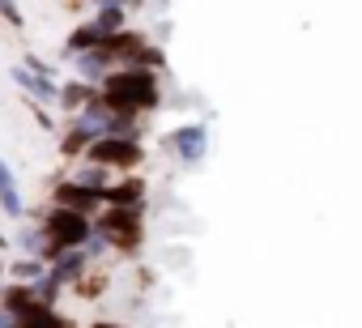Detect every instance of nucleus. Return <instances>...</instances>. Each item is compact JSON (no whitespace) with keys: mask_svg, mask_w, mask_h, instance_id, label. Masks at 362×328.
<instances>
[{"mask_svg":"<svg viewBox=\"0 0 362 328\" xmlns=\"http://www.w3.org/2000/svg\"><path fill=\"white\" fill-rule=\"evenodd\" d=\"M98 94L119 107V111H136V115H149L158 119L166 111V86H162V73H149V69H115L103 77Z\"/></svg>","mask_w":362,"mask_h":328,"instance_id":"f257e3e1","label":"nucleus"},{"mask_svg":"<svg viewBox=\"0 0 362 328\" xmlns=\"http://www.w3.org/2000/svg\"><path fill=\"white\" fill-rule=\"evenodd\" d=\"M145 218L149 213H141V209H111V205H103L94 213V230L107 239V247H111L115 260H136L145 252V243H149Z\"/></svg>","mask_w":362,"mask_h":328,"instance_id":"f03ea898","label":"nucleus"},{"mask_svg":"<svg viewBox=\"0 0 362 328\" xmlns=\"http://www.w3.org/2000/svg\"><path fill=\"white\" fill-rule=\"evenodd\" d=\"M26 218L43 226V235H47V243H52L56 252H64V247H86L90 235H94V218H86V213H77V209L47 205V201H43V205H30Z\"/></svg>","mask_w":362,"mask_h":328,"instance_id":"7ed1b4c3","label":"nucleus"},{"mask_svg":"<svg viewBox=\"0 0 362 328\" xmlns=\"http://www.w3.org/2000/svg\"><path fill=\"white\" fill-rule=\"evenodd\" d=\"M149 141H136V136H98L90 141L86 149V162H98L111 175H132V171H145L149 167Z\"/></svg>","mask_w":362,"mask_h":328,"instance_id":"20e7f679","label":"nucleus"},{"mask_svg":"<svg viewBox=\"0 0 362 328\" xmlns=\"http://www.w3.org/2000/svg\"><path fill=\"white\" fill-rule=\"evenodd\" d=\"M162 149L179 162V167H201L209 153V124L205 119H188L162 136Z\"/></svg>","mask_w":362,"mask_h":328,"instance_id":"39448f33","label":"nucleus"},{"mask_svg":"<svg viewBox=\"0 0 362 328\" xmlns=\"http://www.w3.org/2000/svg\"><path fill=\"white\" fill-rule=\"evenodd\" d=\"M47 205H60V209H77V213L94 218V213L103 209V192H94V188H86V184L69 180V175H56V180L47 184Z\"/></svg>","mask_w":362,"mask_h":328,"instance_id":"423d86ee","label":"nucleus"},{"mask_svg":"<svg viewBox=\"0 0 362 328\" xmlns=\"http://www.w3.org/2000/svg\"><path fill=\"white\" fill-rule=\"evenodd\" d=\"M103 205H111V209H141V213H149V175H145V171L115 175V180H111V188L103 192Z\"/></svg>","mask_w":362,"mask_h":328,"instance_id":"0eeeda50","label":"nucleus"},{"mask_svg":"<svg viewBox=\"0 0 362 328\" xmlns=\"http://www.w3.org/2000/svg\"><path fill=\"white\" fill-rule=\"evenodd\" d=\"M9 77H13V86L22 90V98H30V102H43V107H56V102H60V81H56V77L30 73L26 64H9Z\"/></svg>","mask_w":362,"mask_h":328,"instance_id":"6e6552de","label":"nucleus"},{"mask_svg":"<svg viewBox=\"0 0 362 328\" xmlns=\"http://www.w3.org/2000/svg\"><path fill=\"white\" fill-rule=\"evenodd\" d=\"M90 141H94V132H90L77 115H64V128L56 132V153H60V162H81L86 149H90Z\"/></svg>","mask_w":362,"mask_h":328,"instance_id":"1a4fd4ad","label":"nucleus"},{"mask_svg":"<svg viewBox=\"0 0 362 328\" xmlns=\"http://www.w3.org/2000/svg\"><path fill=\"white\" fill-rule=\"evenodd\" d=\"M111 281H115V269H111V264H90L86 277H77V281L69 286V294L81 298V303H103L107 290H111Z\"/></svg>","mask_w":362,"mask_h":328,"instance_id":"9d476101","label":"nucleus"},{"mask_svg":"<svg viewBox=\"0 0 362 328\" xmlns=\"http://www.w3.org/2000/svg\"><path fill=\"white\" fill-rule=\"evenodd\" d=\"M90 264H94V260L86 256V247H64V252H56V256L47 260V273L69 290L77 277H86V269H90Z\"/></svg>","mask_w":362,"mask_h":328,"instance_id":"9b49d317","label":"nucleus"},{"mask_svg":"<svg viewBox=\"0 0 362 328\" xmlns=\"http://www.w3.org/2000/svg\"><path fill=\"white\" fill-rule=\"evenodd\" d=\"M13 252H18V256H39V260H52V256H56V247L47 243L43 226L30 222V218L18 222V230H13Z\"/></svg>","mask_w":362,"mask_h":328,"instance_id":"f8f14e48","label":"nucleus"},{"mask_svg":"<svg viewBox=\"0 0 362 328\" xmlns=\"http://www.w3.org/2000/svg\"><path fill=\"white\" fill-rule=\"evenodd\" d=\"M26 201H22V188H18V175H13V167L5 158H0V213H5L9 222H22L26 218Z\"/></svg>","mask_w":362,"mask_h":328,"instance_id":"ddd939ff","label":"nucleus"},{"mask_svg":"<svg viewBox=\"0 0 362 328\" xmlns=\"http://www.w3.org/2000/svg\"><path fill=\"white\" fill-rule=\"evenodd\" d=\"M94 98H98V86H90V81H81V77H64V81H60V102H56V111L81 115Z\"/></svg>","mask_w":362,"mask_h":328,"instance_id":"4468645a","label":"nucleus"},{"mask_svg":"<svg viewBox=\"0 0 362 328\" xmlns=\"http://www.w3.org/2000/svg\"><path fill=\"white\" fill-rule=\"evenodd\" d=\"M0 307H5L9 315H18V320H26V315H35L43 303H39L35 286H26V281H5V290H0Z\"/></svg>","mask_w":362,"mask_h":328,"instance_id":"2eb2a0df","label":"nucleus"},{"mask_svg":"<svg viewBox=\"0 0 362 328\" xmlns=\"http://www.w3.org/2000/svg\"><path fill=\"white\" fill-rule=\"evenodd\" d=\"M107 39H111V35H107L98 22H90V18H86V22H77V26L69 30V39H64V60H69V56H77V52H90V47H103Z\"/></svg>","mask_w":362,"mask_h":328,"instance_id":"dca6fc26","label":"nucleus"},{"mask_svg":"<svg viewBox=\"0 0 362 328\" xmlns=\"http://www.w3.org/2000/svg\"><path fill=\"white\" fill-rule=\"evenodd\" d=\"M64 167H69V171H64L69 180H77V184H86V188H94V192H107L111 180H115L107 167H98V162H86V158H81V162H64Z\"/></svg>","mask_w":362,"mask_h":328,"instance_id":"f3484780","label":"nucleus"},{"mask_svg":"<svg viewBox=\"0 0 362 328\" xmlns=\"http://www.w3.org/2000/svg\"><path fill=\"white\" fill-rule=\"evenodd\" d=\"M43 273H47V260H39V256H18V252H13V260H5V281H26V286H35Z\"/></svg>","mask_w":362,"mask_h":328,"instance_id":"a211bd4d","label":"nucleus"},{"mask_svg":"<svg viewBox=\"0 0 362 328\" xmlns=\"http://www.w3.org/2000/svg\"><path fill=\"white\" fill-rule=\"evenodd\" d=\"M90 22H98L107 35H115V30L132 26V9L128 5H103V9H90Z\"/></svg>","mask_w":362,"mask_h":328,"instance_id":"6ab92c4d","label":"nucleus"},{"mask_svg":"<svg viewBox=\"0 0 362 328\" xmlns=\"http://www.w3.org/2000/svg\"><path fill=\"white\" fill-rule=\"evenodd\" d=\"M22 64H26L30 73H43V77H56V81H60V64H47L43 56H30V52H26V56H22Z\"/></svg>","mask_w":362,"mask_h":328,"instance_id":"aec40b11","label":"nucleus"},{"mask_svg":"<svg viewBox=\"0 0 362 328\" xmlns=\"http://www.w3.org/2000/svg\"><path fill=\"white\" fill-rule=\"evenodd\" d=\"M90 328H128V324H124V320H94Z\"/></svg>","mask_w":362,"mask_h":328,"instance_id":"412c9836","label":"nucleus"},{"mask_svg":"<svg viewBox=\"0 0 362 328\" xmlns=\"http://www.w3.org/2000/svg\"><path fill=\"white\" fill-rule=\"evenodd\" d=\"M0 252H13V235H5V226H0Z\"/></svg>","mask_w":362,"mask_h":328,"instance_id":"4be33fe9","label":"nucleus"},{"mask_svg":"<svg viewBox=\"0 0 362 328\" xmlns=\"http://www.w3.org/2000/svg\"><path fill=\"white\" fill-rule=\"evenodd\" d=\"M64 5H69V9H81V5H86V0H64Z\"/></svg>","mask_w":362,"mask_h":328,"instance_id":"5701e85b","label":"nucleus"}]
</instances>
